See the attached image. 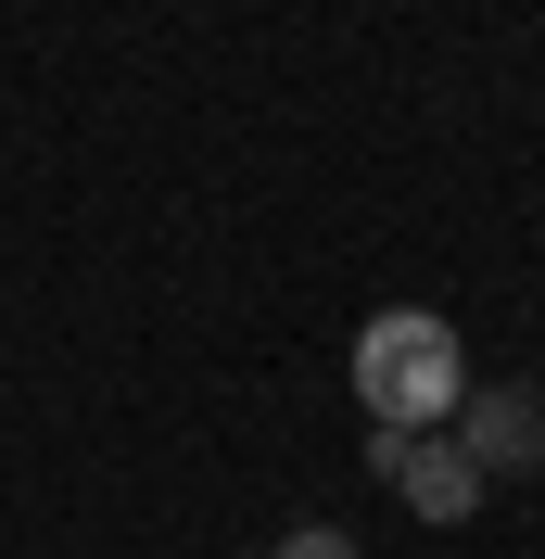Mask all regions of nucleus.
I'll return each mask as SVG.
<instances>
[{
	"mask_svg": "<svg viewBox=\"0 0 545 559\" xmlns=\"http://www.w3.org/2000/svg\"><path fill=\"white\" fill-rule=\"evenodd\" d=\"M342 382H355L368 432H444V419L470 407V356H457V331L432 306H380L342 344Z\"/></svg>",
	"mask_w": 545,
	"mask_h": 559,
	"instance_id": "f257e3e1",
	"label": "nucleus"
},
{
	"mask_svg": "<svg viewBox=\"0 0 545 559\" xmlns=\"http://www.w3.org/2000/svg\"><path fill=\"white\" fill-rule=\"evenodd\" d=\"M444 432H457V457L482 484H545V394L533 382H470V407Z\"/></svg>",
	"mask_w": 545,
	"mask_h": 559,
	"instance_id": "f03ea898",
	"label": "nucleus"
},
{
	"mask_svg": "<svg viewBox=\"0 0 545 559\" xmlns=\"http://www.w3.org/2000/svg\"><path fill=\"white\" fill-rule=\"evenodd\" d=\"M393 496H407V509H419L432 534H457V522H470V509H482L495 484H482L470 457H457V432H407V457H393Z\"/></svg>",
	"mask_w": 545,
	"mask_h": 559,
	"instance_id": "7ed1b4c3",
	"label": "nucleus"
},
{
	"mask_svg": "<svg viewBox=\"0 0 545 559\" xmlns=\"http://www.w3.org/2000/svg\"><path fill=\"white\" fill-rule=\"evenodd\" d=\"M267 559H368V547H355V534H342V522H292V534H279Z\"/></svg>",
	"mask_w": 545,
	"mask_h": 559,
	"instance_id": "20e7f679",
	"label": "nucleus"
}]
</instances>
